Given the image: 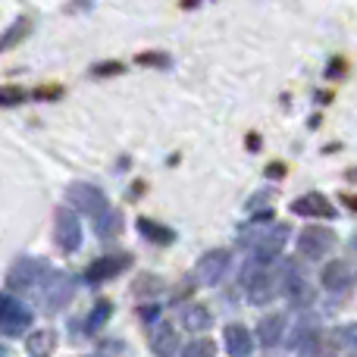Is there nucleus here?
<instances>
[{"label": "nucleus", "instance_id": "7ed1b4c3", "mask_svg": "<svg viewBox=\"0 0 357 357\" xmlns=\"http://www.w3.org/2000/svg\"><path fill=\"white\" fill-rule=\"evenodd\" d=\"M47 273L50 270L41 257H19L6 273V285H10V291H35Z\"/></svg>", "mask_w": 357, "mask_h": 357}, {"label": "nucleus", "instance_id": "393cba45", "mask_svg": "<svg viewBox=\"0 0 357 357\" xmlns=\"http://www.w3.org/2000/svg\"><path fill=\"white\" fill-rule=\"evenodd\" d=\"M29 98V91H22L19 85H3L0 88V107H19Z\"/></svg>", "mask_w": 357, "mask_h": 357}, {"label": "nucleus", "instance_id": "4468645a", "mask_svg": "<svg viewBox=\"0 0 357 357\" xmlns=\"http://www.w3.org/2000/svg\"><path fill=\"white\" fill-rule=\"evenodd\" d=\"M282 335H285V314H266V317H260V323H257V342H260V348H276L279 342H282Z\"/></svg>", "mask_w": 357, "mask_h": 357}, {"label": "nucleus", "instance_id": "473e14b6", "mask_svg": "<svg viewBox=\"0 0 357 357\" xmlns=\"http://www.w3.org/2000/svg\"><path fill=\"white\" fill-rule=\"evenodd\" d=\"M342 201H345L348 207H354V213H357V195H345V197H342Z\"/></svg>", "mask_w": 357, "mask_h": 357}, {"label": "nucleus", "instance_id": "ddd939ff", "mask_svg": "<svg viewBox=\"0 0 357 357\" xmlns=\"http://www.w3.org/2000/svg\"><path fill=\"white\" fill-rule=\"evenodd\" d=\"M282 291H285V298H289L295 307H304V304H310V298H314V289H310V282L301 276V270H295V266H285V273H282Z\"/></svg>", "mask_w": 357, "mask_h": 357}, {"label": "nucleus", "instance_id": "9b49d317", "mask_svg": "<svg viewBox=\"0 0 357 357\" xmlns=\"http://www.w3.org/2000/svg\"><path fill=\"white\" fill-rule=\"evenodd\" d=\"M291 210H295L298 216H317V220H335V216H339L333 201H329L326 195H320V191H307V195L295 197Z\"/></svg>", "mask_w": 357, "mask_h": 357}, {"label": "nucleus", "instance_id": "bb28decb", "mask_svg": "<svg viewBox=\"0 0 357 357\" xmlns=\"http://www.w3.org/2000/svg\"><path fill=\"white\" fill-rule=\"evenodd\" d=\"M273 197H276V191H270V188L260 191V195H254L251 201L245 204V210H248V213H257V210H266V207L273 204Z\"/></svg>", "mask_w": 357, "mask_h": 357}, {"label": "nucleus", "instance_id": "aec40b11", "mask_svg": "<svg viewBox=\"0 0 357 357\" xmlns=\"http://www.w3.org/2000/svg\"><path fill=\"white\" fill-rule=\"evenodd\" d=\"M151 351L154 354H176L178 351V335L169 323H160L151 335Z\"/></svg>", "mask_w": 357, "mask_h": 357}, {"label": "nucleus", "instance_id": "c85d7f7f", "mask_svg": "<svg viewBox=\"0 0 357 357\" xmlns=\"http://www.w3.org/2000/svg\"><path fill=\"white\" fill-rule=\"evenodd\" d=\"M135 63H142V66H160V69H167L169 66V56L167 54H138Z\"/></svg>", "mask_w": 357, "mask_h": 357}, {"label": "nucleus", "instance_id": "2f4dec72", "mask_svg": "<svg viewBox=\"0 0 357 357\" xmlns=\"http://www.w3.org/2000/svg\"><path fill=\"white\" fill-rule=\"evenodd\" d=\"M123 73V66L119 63H104V66H94V75H116Z\"/></svg>", "mask_w": 357, "mask_h": 357}, {"label": "nucleus", "instance_id": "0eeeda50", "mask_svg": "<svg viewBox=\"0 0 357 357\" xmlns=\"http://www.w3.org/2000/svg\"><path fill=\"white\" fill-rule=\"evenodd\" d=\"M54 241H56V248H60V251H66V254L79 251V245H82V222H79V216H75V210L56 207V213H54Z\"/></svg>", "mask_w": 357, "mask_h": 357}, {"label": "nucleus", "instance_id": "5701e85b", "mask_svg": "<svg viewBox=\"0 0 357 357\" xmlns=\"http://www.w3.org/2000/svg\"><path fill=\"white\" fill-rule=\"evenodd\" d=\"M56 345V333L54 329H38L29 339V354H50Z\"/></svg>", "mask_w": 357, "mask_h": 357}, {"label": "nucleus", "instance_id": "423d86ee", "mask_svg": "<svg viewBox=\"0 0 357 357\" xmlns=\"http://www.w3.org/2000/svg\"><path fill=\"white\" fill-rule=\"evenodd\" d=\"M41 304L50 310V314H56V310H63L69 301H73V295H75V282L66 276V273H56V276H44L41 279Z\"/></svg>", "mask_w": 357, "mask_h": 357}, {"label": "nucleus", "instance_id": "4be33fe9", "mask_svg": "<svg viewBox=\"0 0 357 357\" xmlns=\"http://www.w3.org/2000/svg\"><path fill=\"white\" fill-rule=\"evenodd\" d=\"M110 314H113V304L107 301V298H100V301L91 307V314L85 317V333H88V335H98L100 329L107 326V320H110Z\"/></svg>", "mask_w": 357, "mask_h": 357}, {"label": "nucleus", "instance_id": "c756f323", "mask_svg": "<svg viewBox=\"0 0 357 357\" xmlns=\"http://www.w3.org/2000/svg\"><path fill=\"white\" fill-rule=\"evenodd\" d=\"M138 317L144 323H154V320H160V307L157 304H144V307H138Z\"/></svg>", "mask_w": 357, "mask_h": 357}, {"label": "nucleus", "instance_id": "72a5a7b5", "mask_svg": "<svg viewBox=\"0 0 357 357\" xmlns=\"http://www.w3.org/2000/svg\"><path fill=\"white\" fill-rule=\"evenodd\" d=\"M6 354H10V348H6V345H0V357H6Z\"/></svg>", "mask_w": 357, "mask_h": 357}, {"label": "nucleus", "instance_id": "cd10ccee", "mask_svg": "<svg viewBox=\"0 0 357 357\" xmlns=\"http://www.w3.org/2000/svg\"><path fill=\"white\" fill-rule=\"evenodd\" d=\"M335 335H339V342L348 348V351L357 354V323H348V326H342Z\"/></svg>", "mask_w": 357, "mask_h": 357}, {"label": "nucleus", "instance_id": "39448f33", "mask_svg": "<svg viewBox=\"0 0 357 357\" xmlns=\"http://www.w3.org/2000/svg\"><path fill=\"white\" fill-rule=\"evenodd\" d=\"M335 248V232L323 226H304L298 232V254L304 260H323Z\"/></svg>", "mask_w": 357, "mask_h": 357}, {"label": "nucleus", "instance_id": "6e6552de", "mask_svg": "<svg viewBox=\"0 0 357 357\" xmlns=\"http://www.w3.org/2000/svg\"><path fill=\"white\" fill-rule=\"evenodd\" d=\"M31 326V310L22 301L10 295H0V333L3 335H22Z\"/></svg>", "mask_w": 357, "mask_h": 357}, {"label": "nucleus", "instance_id": "a878e982", "mask_svg": "<svg viewBox=\"0 0 357 357\" xmlns=\"http://www.w3.org/2000/svg\"><path fill=\"white\" fill-rule=\"evenodd\" d=\"M160 289H163L160 276H151V273H144V276L135 279V295H157Z\"/></svg>", "mask_w": 357, "mask_h": 357}, {"label": "nucleus", "instance_id": "20e7f679", "mask_svg": "<svg viewBox=\"0 0 357 357\" xmlns=\"http://www.w3.org/2000/svg\"><path fill=\"white\" fill-rule=\"evenodd\" d=\"M66 201L73 204V207L79 210V213H85L88 220L100 216L107 207H110V201H107L104 191H100L98 185H88V182H75V185H69Z\"/></svg>", "mask_w": 357, "mask_h": 357}, {"label": "nucleus", "instance_id": "1a4fd4ad", "mask_svg": "<svg viewBox=\"0 0 357 357\" xmlns=\"http://www.w3.org/2000/svg\"><path fill=\"white\" fill-rule=\"evenodd\" d=\"M229 264H232V254L226 248H216V251H207L195 266V279L201 285H220V279L226 276Z\"/></svg>", "mask_w": 357, "mask_h": 357}, {"label": "nucleus", "instance_id": "f8f14e48", "mask_svg": "<svg viewBox=\"0 0 357 357\" xmlns=\"http://www.w3.org/2000/svg\"><path fill=\"white\" fill-rule=\"evenodd\" d=\"M351 282H354V273L345 260H329V264L320 270V285L329 291V295H342V291H348Z\"/></svg>", "mask_w": 357, "mask_h": 357}, {"label": "nucleus", "instance_id": "2eb2a0df", "mask_svg": "<svg viewBox=\"0 0 357 357\" xmlns=\"http://www.w3.org/2000/svg\"><path fill=\"white\" fill-rule=\"evenodd\" d=\"M222 339H226V351L232 357H248L254 351V335L248 333V326H241V323H229Z\"/></svg>", "mask_w": 357, "mask_h": 357}, {"label": "nucleus", "instance_id": "9d476101", "mask_svg": "<svg viewBox=\"0 0 357 357\" xmlns=\"http://www.w3.org/2000/svg\"><path fill=\"white\" fill-rule=\"evenodd\" d=\"M132 264L129 254H107V257H98L91 266L85 270V282L91 285H100V282H110V279H116L119 273H126Z\"/></svg>", "mask_w": 357, "mask_h": 357}, {"label": "nucleus", "instance_id": "f03ea898", "mask_svg": "<svg viewBox=\"0 0 357 357\" xmlns=\"http://www.w3.org/2000/svg\"><path fill=\"white\" fill-rule=\"evenodd\" d=\"M241 282H245V295L251 304H270L273 298L282 291V273L266 270V264H248V270L241 273Z\"/></svg>", "mask_w": 357, "mask_h": 357}, {"label": "nucleus", "instance_id": "f257e3e1", "mask_svg": "<svg viewBox=\"0 0 357 357\" xmlns=\"http://www.w3.org/2000/svg\"><path fill=\"white\" fill-rule=\"evenodd\" d=\"M241 248H251V260L254 264H273L282 254V248L289 245V226H273V229H260V220H254L251 229L241 232Z\"/></svg>", "mask_w": 357, "mask_h": 357}, {"label": "nucleus", "instance_id": "f3484780", "mask_svg": "<svg viewBox=\"0 0 357 357\" xmlns=\"http://www.w3.org/2000/svg\"><path fill=\"white\" fill-rule=\"evenodd\" d=\"M323 342H320V333L310 326H295V333H291L289 339V351L291 354H320Z\"/></svg>", "mask_w": 357, "mask_h": 357}, {"label": "nucleus", "instance_id": "dca6fc26", "mask_svg": "<svg viewBox=\"0 0 357 357\" xmlns=\"http://www.w3.org/2000/svg\"><path fill=\"white\" fill-rule=\"evenodd\" d=\"M178 320H182V326L188 329V333H207V329L213 326V314H210L204 304H185V307L178 310Z\"/></svg>", "mask_w": 357, "mask_h": 357}, {"label": "nucleus", "instance_id": "a211bd4d", "mask_svg": "<svg viewBox=\"0 0 357 357\" xmlns=\"http://www.w3.org/2000/svg\"><path fill=\"white\" fill-rule=\"evenodd\" d=\"M31 31H35V19H31V16H19L16 22H13L10 29H3V35H0V54L19 47V44H22Z\"/></svg>", "mask_w": 357, "mask_h": 357}, {"label": "nucleus", "instance_id": "6ab92c4d", "mask_svg": "<svg viewBox=\"0 0 357 357\" xmlns=\"http://www.w3.org/2000/svg\"><path fill=\"white\" fill-rule=\"evenodd\" d=\"M135 226H138V232H142L148 241H154V245H173L176 241L173 229L163 226V222H157V220H151V216H138Z\"/></svg>", "mask_w": 357, "mask_h": 357}, {"label": "nucleus", "instance_id": "412c9836", "mask_svg": "<svg viewBox=\"0 0 357 357\" xmlns=\"http://www.w3.org/2000/svg\"><path fill=\"white\" fill-rule=\"evenodd\" d=\"M94 232H98V238H113V235H119V229H123V216H119V210L107 207L100 216H94Z\"/></svg>", "mask_w": 357, "mask_h": 357}, {"label": "nucleus", "instance_id": "7c9ffc66", "mask_svg": "<svg viewBox=\"0 0 357 357\" xmlns=\"http://www.w3.org/2000/svg\"><path fill=\"white\" fill-rule=\"evenodd\" d=\"M98 354H126V345L123 342H100Z\"/></svg>", "mask_w": 357, "mask_h": 357}, {"label": "nucleus", "instance_id": "b1692460", "mask_svg": "<svg viewBox=\"0 0 357 357\" xmlns=\"http://www.w3.org/2000/svg\"><path fill=\"white\" fill-rule=\"evenodd\" d=\"M185 357H213L216 354V345L210 339H195V342H188L185 348H178Z\"/></svg>", "mask_w": 357, "mask_h": 357}]
</instances>
